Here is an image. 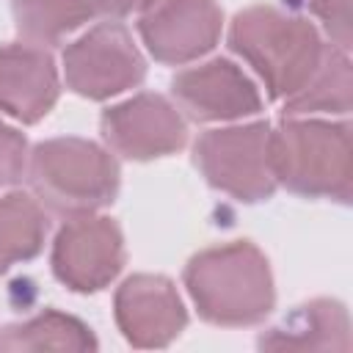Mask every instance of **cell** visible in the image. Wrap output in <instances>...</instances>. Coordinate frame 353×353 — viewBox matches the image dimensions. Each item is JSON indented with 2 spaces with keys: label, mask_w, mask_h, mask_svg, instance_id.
Segmentation results:
<instances>
[{
  "label": "cell",
  "mask_w": 353,
  "mask_h": 353,
  "mask_svg": "<svg viewBox=\"0 0 353 353\" xmlns=\"http://www.w3.org/2000/svg\"><path fill=\"white\" fill-rule=\"evenodd\" d=\"M182 279L199 317L212 325H256L276 303L270 265L251 240H232L196 254Z\"/></svg>",
  "instance_id": "6da1fadb"
},
{
  "label": "cell",
  "mask_w": 353,
  "mask_h": 353,
  "mask_svg": "<svg viewBox=\"0 0 353 353\" xmlns=\"http://www.w3.org/2000/svg\"><path fill=\"white\" fill-rule=\"evenodd\" d=\"M229 47L262 77L270 99L295 97L317 72L325 44L309 19L251 6L232 19Z\"/></svg>",
  "instance_id": "7a4b0ae2"
},
{
  "label": "cell",
  "mask_w": 353,
  "mask_h": 353,
  "mask_svg": "<svg viewBox=\"0 0 353 353\" xmlns=\"http://www.w3.org/2000/svg\"><path fill=\"white\" fill-rule=\"evenodd\" d=\"M270 171L276 185L290 193L350 204V124L284 116L270 130Z\"/></svg>",
  "instance_id": "3957f363"
},
{
  "label": "cell",
  "mask_w": 353,
  "mask_h": 353,
  "mask_svg": "<svg viewBox=\"0 0 353 353\" xmlns=\"http://www.w3.org/2000/svg\"><path fill=\"white\" fill-rule=\"evenodd\" d=\"M28 182L39 204L72 218L113 204L119 193L116 157L85 138H52L28 154Z\"/></svg>",
  "instance_id": "277c9868"
},
{
  "label": "cell",
  "mask_w": 353,
  "mask_h": 353,
  "mask_svg": "<svg viewBox=\"0 0 353 353\" xmlns=\"http://www.w3.org/2000/svg\"><path fill=\"white\" fill-rule=\"evenodd\" d=\"M193 165L210 188L245 204L268 201L279 188L270 171L268 121L204 132L193 143Z\"/></svg>",
  "instance_id": "5b68a950"
},
{
  "label": "cell",
  "mask_w": 353,
  "mask_h": 353,
  "mask_svg": "<svg viewBox=\"0 0 353 353\" xmlns=\"http://www.w3.org/2000/svg\"><path fill=\"white\" fill-rule=\"evenodd\" d=\"M63 77L77 97L102 102L141 85L146 61L127 25L105 19L63 50Z\"/></svg>",
  "instance_id": "8992f818"
},
{
  "label": "cell",
  "mask_w": 353,
  "mask_h": 353,
  "mask_svg": "<svg viewBox=\"0 0 353 353\" xmlns=\"http://www.w3.org/2000/svg\"><path fill=\"white\" fill-rule=\"evenodd\" d=\"M52 276L72 292H99L124 268V237L113 218L72 215L61 226L50 256Z\"/></svg>",
  "instance_id": "52a82bcc"
},
{
  "label": "cell",
  "mask_w": 353,
  "mask_h": 353,
  "mask_svg": "<svg viewBox=\"0 0 353 353\" xmlns=\"http://www.w3.org/2000/svg\"><path fill=\"white\" fill-rule=\"evenodd\" d=\"M223 14L215 0H152L138 17V33L149 55L165 66H182L218 44Z\"/></svg>",
  "instance_id": "ba28073f"
},
{
  "label": "cell",
  "mask_w": 353,
  "mask_h": 353,
  "mask_svg": "<svg viewBox=\"0 0 353 353\" xmlns=\"http://www.w3.org/2000/svg\"><path fill=\"white\" fill-rule=\"evenodd\" d=\"M99 130L105 143L127 160H154L185 146L188 127L176 105L160 94H135L102 113Z\"/></svg>",
  "instance_id": "9c48e42d"
},
{
  "label": "cell",
  "mask_w": 353,
  "mask_h": 353,
  "mask_svg": "<svg viewBox=\"0 0 353 353\" xmlns=\"http://www.w3.org/2000/svg\"><path fill=\"white\" fill-rule=\"evenodd\" d=\"M171 97L176 110L193 121H234L262 110L256 85L226 58L176 72L171 77Z\"/></svg>",
  "instance_id": "30bf717a"
},
{
  "label": "cell",
  "mask_w": 353,
  "mask_h": 353,
  "mask_svg": "<svg viewBox=\"0 0 353 353\" xmlns=\"http://www.w3.org/2000/svg\"><path fill=\"white\" fill-rule=\"evenodd\" d=\"M116 325L132 347H165L185 325L188 312L171 279L138 273L116 290Z\"/></svg>",
  "instance_id": "8fae6325"
},
{
  "label": "cell",
  "mask_w": 353,
  "mask_h": 353,
  "mask_svg": "<svg viewBox=\"0 0 353 353\" xmlns=\"http://www.w3.org/2000/svg\"><path fill=\"white\" fill-rule=\"evenodd\" d=\"M58 66L47 47L28 41L0 47V110L22 124L41 121L58 102Z\"/></svg>",
  "instance_id": "7c38bea8"
},
{
  "label": "cell",
  "mask_w": 353,
  "mask_h": 353,
  "mask_svg": "<svg viewBox=\"0 0 353 353\" xmlns=\"http://www.w3.org/2000/svg\"><path fill=\"white\" fill-rule=\"evenodd\" d=\"M262 350H350L347 309L331 298H314L295 306L256 339Z\"/></svg>",
  "instance_id": "4fadbf2b"
},
{
  "label": "cell",
  "mask_w": 353,
  "mask_h": 353,
  "mask_svg": "<svg viewBox=\"0 0 353 353\" xmlns=\"http://www.w3.org/2000/svg\"><path fill=\"white\" fill-rule=\"evenodd\" d=\"M47 212L39 199L28 193H8L0 199V276L14 265L41 254L47 237Z\"/></svg>",
  "instance_id": "5bb4252c"
},
{
  "label": "cell",
  "mask_w": 353,
  "mask_h": 353,
  "mask_svg": "<svg viewBox=\"0 0 353 353\" xmlns=\"http://www.w3.org/2000/svg\"><path fill=\"white\" fill-rule=\"evenodd\" d=\"M0 350H97L91 328L58 309L6 325L0 334Z\"/></svg>",
  "instance_id": "9a60e30c"
},
{
  "label": "cell",
  "mask_w": 353,
  "mask_h": 353,
  "mask_svg": "<svg viewBox=\"0 0 353 353\" xmlns=\"http://www.w3.org/2000/svg\"><path fill=\"white\" fill-rule=\"evenodd\" d=\"M350 61L347 52L325 44L323 61L314 77L290 99H284V116H306V113H347L350 110Z\"/></svg>",
  "instance_id": "2e32d148"
},
{
  "label": "cell",
  "mask_w": 353,
  "mask_h": 353,
  "mask_svg": "<svg viewBox=\"0 0 353 353\" xmlns=\"http://www.w3.org/2000/svg\"><path fill=\"white\" fill-rule=\"evenodd\" d=\"M11 11L17 33L36 47L61 44L94 17L88 0H14Z\"/></svg>",
  "instance_id": "e0dca14e"
},
{
  "label": "cell",
  "mask_w": 353,
  "mask_h": 353,
  "mask_svg": "<svg viewBox=\"0 0 353 353\" xmlns=\"http://www.w3.org/2000/svg\"><path fill=\"white\" fill-rule=\"evenodd\" d=\"M28 171V141L22 132L0 121V188L14 185Z\"/></svg>",
  "instance_id": "ac0fdd59"
},
{
  "label": "cell",
  "mask_w": 353,
  "mask_h": 353,
  "mask_svg": "<svg viewBox=\"0 0 353 353\" xmlns=\"http://www.w3.org/2000/svg\"><path fill=\"white\" fill-rule=\"evenodd\" d=\"M312 14L328 28L339 50H350V0H306Z\"/></svg>",
  "instance_id": "d6986e66"
},
{
  "label": "cell",
  "mask_w": 353,
  "mask_h": 353,
  "mask_svg": "<svg viewBox=\"0 0 353 353\" xmlns=\"http://www.w3.org/2000/svg\"><path fill=\"white\" fill-rule=\"evenodd\" d=\"M152 0H88L94 17H110V19H121L127 14H141Z\"/></svg>",
  "instance_id": "ffe728a7"
}]
</instances>
